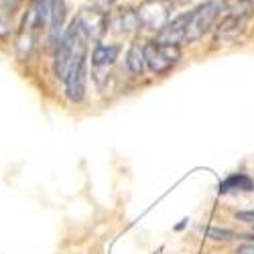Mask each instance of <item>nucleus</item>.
Here are the masks:
<instances>
[{
  "instance_id": "6",
  "label": "nucleus",
  "mask_w": 254,
  "mask_h": 254,
  "mask_svg": "<svg viewBox=\"0 0 254 254\" xmlns=\"http://www.w3.org/2000/svg\"><path fill=\"white\" fill-rule=\"evenodd\" d=\"M136 14L142 29L159 33L171 20V4L167 0H142L136 6Z\"/></svg>"
},
{
  "instance_id": "12",
  "label": "nucleus",
  "mask_w": 254,
  "mask_h": 254,
  "mask_svg": "<svg viewBox=\"0 0 254 254\" xmlns=\"http://www.w3.org/2000/svg\"><path fill=\"white\" fill-rule=\"evenodd\" d=\"M236 218L242 220V222H246V224H252V226H254V211H238Z\"/></svg>"
},
{
  "instance_id": "2",
  "label": "nucleus",
  "mask_w": 254,
  "mask_h": 254,
  "mask_svg": "<svg viewBox=\"0 0 254 254\" xmlns=\"http://www.w3.org/2000/svg\"><path fill=\"white\" fill-rule=\"evenodd\" d=\"M144 59H146L149 71L157 75H165L181 61V45L159 43V41L151 39L144 45Z\"/></svg>"
},
{
  "instance_id": "1",
  "label": "nucleus",
  "mask_w": 254,
  "mask_h": 254,
  "mask_svg": "<svg viewBox=\"0 0 254 254\" xmlns=\"http://www.w3.org/2000/svg\"><path fill=\"white\" fill-rule=\"evenodd\" d=\"M226 10L224 0H203L191 10H185V43H195L203 39L220 20Z\"/></svg>"
},
{
  "instance_id": "9",
  "label": "nucleus",
  "mask_w": 254,
  "mask_h": 254,
  "mask_svg": "<svg viewBox=\"0 0 254 254\" xmlns=\"http://www.w3.org/2000/svg\"><path fill=\"white\" fill-rule=\"evenodd\" d=\"M144 45L146 41L134 39L130 47L126 49V69H128L134 77H140L146 69V59H144Z\"/></svg>"
},
{
  "instance_id": "11",
  "label": "nucleus",
  "mask_w": 254,
  "mask_h": 254,
  "mask_svg": "<svg viewBox=\"0 0 254 254\" xmlns=\"http://www.w3.org/2000/svg\"><path fill=\"white\" fill-rule=\"evenodd\" d=\"M12 33V16L0 12V41H6Z\"/></svg>"
},
{
  "instance_id": "4",
  "label": "nucleus",
  "mask_w": 254,
  "mask_h": 254,
  "mask_svg": "<svg viewBox=\"0 0 254 254\" xmlns=\"http://www.w3.org/2000/svg\"><path fill=\"white\" fill-rule=\"evenodd\" d=\"M120 53H122L120 43H104V41H96L94 43L90 53V63H92V77L98 86H104V81L110 77V69L114 67Z\"/></svg>"
},
{
  "instance_id": "13",
  "label": "nucleus",
  "mask_w": 254,
  "mask_h": 254,
  "mask_svg": "<svg viewBox=\"0 0 254 254\" xmlns=\"http://www.w3.org/2000/svg\"><path fill=\"white\" fill-rule=\"evenodd\" d=\"M118 2V0H96V6H100V8H104V10H108L110 6H114Z\"/></svg>"
},
{
  "instance_id": "8",
  "label": "nucleus",
  "mask_w": 254,
  "mask_h": 254,
  "mask_svg": "<svg viewBox=\"0 0 254 254\" xmlns=\"http://www.w3.org/2000/svg\"><path fill=\"white\" fill-rule=\"evenodd\" d=\"M110 29H114L120 35H134L142 29L136 8H122L118 14H110Z\"/></svg>"
},
{
  "instance_id": "10",
  "label": "nucleus",
  "mask_w": 254,
  "mask_h": 254,
  "mask_svg": "<svg viewBox=\"0 0 254 254\" xmlns=\"http://www.w3.org/2000/svg\"><path fill=\"white\" fill-rule=\"evenodd\" d=\"M254 189V179L246 173H232L230 177H226L220 183V193L228 195V193H238V191H252Z\"/></svg>"
},
{
  "instance_id": "3",
  "label": "nucleus",
  "mask_w": 254,
  "mask_h": 254,
  "mask_svg": "<svg viewBox=\"0 0 254 254\" xmlns=\"http://www.w3.org/2000/svg\"><path fill=\"white\" fill-rule=\"evenodd\" d=\"M88 47H83L81 51L75 53L71 65L67 69V75L63 79V86H65V96L69 102L79 104L86 98V83H88Z\"/></svg>"
},
{
  "instance_id": "15",
  "label": "nucleus",
  "mask_w": 254,
  "mask_h": 254,
  "mask_svg": "<svg viewBox=\"0 0 254 254\" xmlns=\"http://www.w3.org/2000/svg\"><path fill=\"white\" fill-rule=\"evenodd\" d=\"M250 240H252V242H254V234H252V236H250Z\"/></svg>"
},
{
  "instance_id": "5",
  "label": "nucleus",
  "mask_w": 254,
  "mask_h": 254,
  "mask_svg": "<svg viewBox=\"0 0 254 254\" xmlns=\"http://www.w3.org/2000/svg\"><path fill=\"white\" fill-rule=\"evenodd\" d=\"M73 20L77 23L81 35L88 39V43L90 41H102V37L110 31V12L96 4L81 8L73 16Z\"/></svg>"
},
{
  "instance_id": "7",
  "label": "nucleus",
  "mask_w": 254,
  "mask_h": 254,
  "mask_svg": "<svg viewBox=\"0 0 254 254\" xmlns=\"http://www.w3.org/2000/svg\"><path fill=\"white\" fill-rule=\"evenodd\" d=\"M51 2V16H49V45L55 47L57 41L61 39L63 31H65V18H67V2L65 0H49Z\"/></svg>"
},
{
  "instance_id": "14",
  "label": "nucleus",
  "mask_w": 254,
  "mask_h": 254,
  "mask_svg": "<svg viewBox=\"0 0 254 254\" xmlns=\"http://www.w3.org/2000/svg\"><path fill=\"white\" fill-rule=\"evenodd\" d=\"M171 6H185V4H191V2H195V0H167Z\"/></svg>"
}]
</instances>
